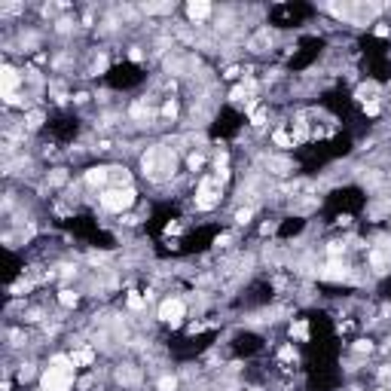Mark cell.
<instances>
[{
  "label": "cell",
  "instance_id": "cell-1",
  "mask_svg": "<svg viewBox=\"0 0 391 391\" xmlns=\"http://www.w3.org/2000/svg\"><path fill=\"white\" fill-rule=\"evenodd\" d=\"M73 361L70 358H55L52 367L43 373V391H70L73 388Z\"/></svg>",
  "mask_w": 391,
  "mask_h": 391
},
{
  "label": "cell",
  "instance_id": "cell-2",
  "mask_svg": "<svg viewBox=\"0 0 391 391\" xmlns=\"http://www.w3.org/2000/svg\"><path fill=\"white\" fill-rule=\"evenodd\" d=\"M144 171H147L150 177H156V180L168 177V174L174 171V153H168V150H162V147L147 150V156H144Z\"/></svg>",
  "mask_w": 391,
  "mask_h": 391
},
{
  "label": "cell",
  "instance_id": "cell-3",
  "mask_svg": "<svg viewBox=\"0 0 391 391\" xmlns=\"http://www.w3.org/2000/svg\"><path fill=\"white\" fill-rule=\"evenodd\" d=\"M101 205L107 211H125L135 205V190L132 187H116V190H107L101 193Z\"/></svg>",
  "mask_w": 391,
  "mask_h": 391
},
{
  "label": "cell",
  "instance_id": "cell-4",
  "mask_svg": "<svg viewBox=\"0 0 391 391\" xmlns=\"http://www.w3.org/2000/svg\"><path fill=\"white\" fill-rule=\"evenodd\" d=\"M214 205H217V184H214L211 177H205V180L199 184V193H196V208L208 211V208H214Z\"/></svg>",
  "mask_w": 391,
  "mask_h": 391
},
{
  "label": "cell",
  "instance_id": "cell-5",
  "mask_svg": "<svg viewBox=\"0 0 391 391\" xmlns=\"http://www.w3.org/2000/svg\"><path fill=\"white\" fill-rule=\"evenodd\" d=\"M184 303L180 300H165L162 306H159V318L165 321V324H171V327H177L180 324V318H184Z\"/></svg>",
  "mask_w": 391,
  "mask_h": 391
},
{
  "label": "cell",
  "instance_id": "cell-6",
  "mask_svg": "<svg viewBox=\"0 0 391 391\" xmlns=\"http://www.w3.org/2000/svg\"><path fill=\"white\" fill-rule=\"evenodd\" d=\"M21 83V73L15 70V67H9V64H3L0 67V92L3 95H15V86Z\"/></svg>",
  "mask_w": 391,
  "mask_h": 391
},
{
  "label": "cell",
  "instance_id": "cell-7",
  "mask_svg": "<svg viewBox=\"0 0 391 391\" xmlns=\"http://www.w3.org/2000/svg\"><path fill=\"white\" fill-rule=\"evenodd\" d=\"M321 278L324 281H343V278H349V269H346V263H327L321 269Z\"/></svg>",
  "mask_w": 391,
  "mask_h": 391
},
{
  "label": "cell",
  "instance_id": "cell-8",
  "mask_svg": "<svg viewBox=\"0 0 391 391\" xmlns=\"http://www.w3.org/2000/svg\"><path fill=\"white\" fill-rule=\"evenodd\" d=\"M187 15H190L193 21H202V18L211 15V3H208V0H193V3L187 6Z\"/></svg>",
  "mask_w": 391,
  "mask_h": 391
},
{
  "label": "cell",
  "instance_id": "cell-9",
  "mask_svg": "<svg viewBox=\"0 0 391 391\" xmlns=\"http://www.w3.org/2000/svg\"><path fill=\"white\" fill-rule=\"evenodd\" d=\"M107 171H110V168H89V171H86V180H89L92 187H101V184L107 180Z\"/></svg>",
  "mask_w": 391,
  "mask_h": 391
},
{
  "label": "cell",
  "instance_id": "cell-10",
  "mask_svg": "<svg viewBox=\"0 0 391 391\" xmlns=\"http://www.w3.org/2000/svg\"><path fill=\"white\" fill-rule=\"evenodd\" d=\"M70 361H73V364H92V361H95V352H92V349H83V352H76Z\"/></svg>",
  "mask_w": 391,
  "mask_h": 391
},
{
  "label": "cell",
  "instance_id": "cell-11",
  "mask_svg": "<svg viewBox=\"0 0 391 391\" xmlns=\"http://www.w3.org/2000/svg\"><path fill=\"white\" fill-rule=\"evenodd\" d=\"M110 171H113V177H116V184H119V187H128V184H132V177H128V171H125V168H110Z\"/></svg>",
  "mask_w": 391,
  "mask_h": 391
},
{
  "label": "cell",
  "instance_id": "cell-12",
  "mask_svg": "<svg viewBox=\"0 0 391 391\" xmlns=\"http://www.w3.org/2000/svg\"><path fill=\"white\" fill-rule=\"evenodd\" d=\"M291 336H297V340H306V336H309V327H306V321H297V324L291 327Z\"/></svg>",
  "mask_w": 391,
  "mask_h": 391
},
{
  "label": "cell",
  "instance_id": "cell-13",
  "mask_svg": "<svg viewBox=\"0 0 391 391\" xmlns=\"http://www.w3.org/2000/svg\"><path fill=\"white\" fill-rule=\"evenodd\" d=\"M370 95H376V86H373V83H367V86H361V89H358V98H361L364 104H367V98H370ZM370 101H373V98H370Z\"/></svg>",
  "mask_w": 391,
  "mask_h": 391
},
{
  "label": "cell",
  "instance_id": "cell-14",
  "mask_svg": "<svg viewBox=\"0 0 391 391\" xmlns=\"http://www.w3.org/2000/svg\"><path fill=\"white\" fill-rule=\"evenodd\" d=\"M272 138H275V144H278V147H291V144H294V141H291V135H288L284 128H278Z\"/></svg>",
  "mask_w": 391,
  "mask_h": 391
},
{
  "label": "cell",
  "instance_id": "cell-15",
  "mask_svg": "<svg viewBox=\"0 0 391 391\" xmlns=\"http://www.w3.org/2000/svg\"><path fill=\"white\" fill-rule=\"evenodd\" d=\"M58 300H61V306H76V294L73 291H61Z\"/></svg>",
  "mask_w": 391,
  "mask_h": 391
},
{
  "label": "cell",
  "instance_id": "cell-16",
  "mask_svg": "<svg viewBox=\"0 0 391 391\" xmlns=\"http://www.w3.org/2000/svg\"><path fill=\"white\" fill-rule=\"evenodd\" d=\"M174 388H177L174 376H162V379H159V391H174Z\"/></svg>",
  "mask_w": 391,
  "mask_h": 391
},
{
  "label": "cell",
  "instance_id": "cell-17",
  "mask_svg": "<svg viewBox=\"0 0 391 391\" xmlns=\"http://www.w3.org/2000/svg\"><path fill=\"white\" fill-rule=\"evenodd\" d=\"M174 6L171 3H153V6H147V12H171Z\"/></svg>",
  "mask_w": 391,
  "mask_h": 391
},
{
  "label": "cell",
  "instance_id": "cell-18",
  "mask_svg": "<svg viewBox=\"0 0 391 391\" xmlns=\"http://www.w3.org/2000/svg\"><path fill=\"white\" fill-rule=\"evenodd\" d=\"M370 260H373V266H376V269H382V266L388 263V260H385V257L379 254V251H373V254H370Z\"/></svg>",
  "mask_w": 391,
  "mask_h": 391
},
{
  "label": "cell",
  "instance_id": "cell-19",
  "mask_svg": "<svg viewBox=\"0 0 391 391\" xmlns=\"http://www.w3.org/2000/svg\"><path fill=\"white\" fill-rule=\"evenodd\" d=\"M128 306H132V309H141V306H144L141 294H135V291H132V294H128Z\"/></svg>",
  "mask_w": 391,
  "mask_h": 391
},
{
  "label": "cell",
  "instance_id": "cell-20",
  "mask_svg": "<svg viewBox=\"0 0 391 391\" xmlns=\"http://www.w3.org/2000/svg\"><path fill=\"white\" fill-rule=\"evenodd\" d=\"M281 361H297V352H294V346H284V349H281Z\"/></svg>",
  "mask_w": 391,
  "mask_h": 391
},
{
  "label": "cell",
  "instance_id": "cell-21",
  "mask_svg": "<svg viewBox=\"0 0 391 391\" xmlns=\"http://www.w3.org/2000/svg\"><path fill=\"white\" fill-rule=\"evenodd\" d=\"M364 113H367V116H376V113H379V104H376V101H367V104H364Z\"/></svg>",
  "mask_w": 391,
  "mask_h": 391
},
{
  "label": "cell",
  "instance_id": "cell-22",
  "mask_svg": "<svg viewBox=\"0 0 391 391\" xmlns=\"http://www.w3.org/2000/svg\"><path fill=\"white\" fill-rule=\"evenodd\" d=\"M40 122H43V113H37V110H34V113L28 116V125H31V128H37Z\"/></svg>",
  "mask_w": 391,
  "mask_h": 391
},
{
  "label": "cell",
  "instance_id": "cell-23",
  "mask_svg": "<svg viewBox=\"0 0 391 391\" xmlns=\"http://www.w3.org/2000/svg\"><path fill=\"white\" fill-rule=\"evenodd\" d=\"M355 349H358V352H373V343H370V340H358Z\"/></svg>",
  "mask_w": 391,
  "mask_h": 391
},
{
  "label": "cell",
  "instance_id": "cell-24",
  "mask_svg": "<svg viewBox=\"0 0 391 391\" xmlns=\"http://www.w3.org/2000/svg\"><path fill=\"white\" fill-rule=\"evenodd\" d=\"M132 116H150V110H147L144 104H135V107H132Z\"/></svg>",
  "mask_w": 391,
  "mask_h": 391
},
{
  "label": "cell",
  "instance_id": "cell-25",
  "mask_svg": "<svg viewBox=\"0 0 391 391\" xmlns=\"http://www.w3.org/2000/svg\"><path fill=\"white\" fill-rule=\"evenodd\" d=\"M138 376L135 373H128V370H119V382H135Z\"/></svg>",
  "mask_w": 391,
  "mask_h": 391
},
{
  "label": "cell",
  "instance_id": "cell-26",
  "mask_svg": "<svg viewBox=\"0 0 391 391\" xmlns=\"http://www.w3.org/2000/svg\"><path fill=\"white\" fill-rule=\"evenodd\" d=\"M199 165H202V156H199V153H193V156H190V168H193V171H196V168H199Z\"/></svg>",
  "mask_w": 391,
  "mask_h": 391
},
{
  "label": "cell",
  "instance_id": "cell-27",
  "mask_svg": "<svg viewBox=\"0 0 391 391\" xmlns=\"http://www.w3.org/2000/svg\"><path fill=\"white\" fill-rule=\"evenodd\" d=\"M236 220H239V223H248V220H251V211H239Z\"/></svg>",
  "mask_w": 391,
  "mask_h": 391
},
{
  "label": "cell",
  "instance_id": "cell-28",
  "mask_svg": "<svg viewBox=\"0 0 391 391\" xmlns=\"http://www.w3.org/2000/svg\"><path fill=\"white\" fill-rule=\"evenodd\" d=\"M382 379H385V382H391V370H388V367L382 370Z\"/></svg>",
  "mask_w": 391,
  "mask_h": 391
}]
</instances>
